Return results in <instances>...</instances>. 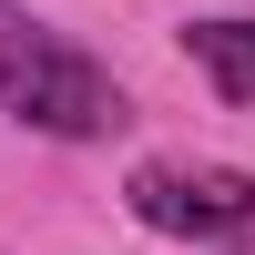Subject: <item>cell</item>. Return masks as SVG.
Here are the masks:
<instances>
[{
	"label": "cell",
	"instance_id": "3957f363",
	"mask_svg": "<svg viewBox=\"0 0 255 255\" xmlns=\"http://www.w3.org/2000/svg\"><path fill=\"white\" fill-rule=\"evenodd\" d=\"M184 51H194V72L215 82V102H255V20H194Z\"/></svg>",
	"mask_w": 255,
	"mask_h": 255
},
{
	"label": "cell",
	"instance_id": "6da1fadb",
	"mask_svg": "<svg viewBox=\"0 0 255 255\" xmlns=\"http://www.w3.org/2000/svg\"><path fill=\"white\" fill-rule=\"evenodd\" d=\"M0 113L51 133V143H102V133L133 123L123 113V82L82 41H61L51 20H31L20 0H0Z\"/></svg>",
	"mask_w": 255,
	"mask_h": 255
},
{
	"label": "cell",
	"instance_id": "7a4b0ae2",
	"mask_svg": "<svg viewBox=\"0 0 255 255\" xmlns=\"http://www.w3.org/2000/svg\"><path fill=\"white\" fill-rule=\"evenodd\" d=\"M123 204H133L153 235H184V245L255 235V174H235V163H133Z\"/></svg>",
	"mask_w": 255,
	"mask_h": 255
}]
</instances>
